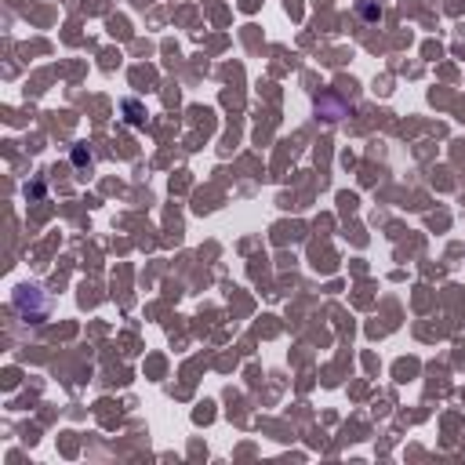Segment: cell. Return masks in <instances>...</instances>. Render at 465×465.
I'll return each mask as SVG.
<instances>
[{
    "label": "cell",
    "mask_w": 465,
    "mask_h": 465,
    "mask_svg": "<svg viewBox=\"0 0 465 465\" xmlns=\"http://www.w3.org/2000/svg\"><path fill=\"white\" fill-rule=\"evenodd\" d=\"M360 15H364V19H382V11H378V8H371V4H364V8H360Z\"/></svg>",
    "instance_id": "obj_1"
}]
</instances>
